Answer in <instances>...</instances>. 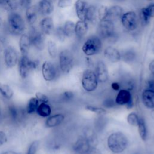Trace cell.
Wrapping results in <instances>:
<instances>
[{
    "mask_svg": "<svg viewBox=\"0 0 154 154\" xmlns=\"http://www.w3.org/2000/svg\"><path fill=\"white\" fill-rule=\"evenodd\" d=\"M5 24L8 33L13 37H19L28 29L24 16L20 10L7 12Z\"/></svg>",
    "mask_w": 154,
    "mask_h": 154,
    "instance_id": "6da1fadb",
    "label": "cell"
},
{
    "mask_svg": "<svg viewBox=\"0 0 154 154\" xmlns=\"http://www.w3.org/2000/svg\"><path fill=\"white\" fill-rule=\"evenodd\" d=\"M96 34H97L103 42L109 45L116 44L119 39V32L117 23L109 20L99 21L96 26Z\"/></svg>",
    "mask_w": 154,
    "mask_h": 154,
    "instance_id": "7a4b0ae2",
    "label": "cell"
},
{
    "mask_svg": "<svg viewBox=\"0 0 154 154\" xmlns=\"http://www.w3.org/2000/svg\"><path fill=\"white\" fill-rule=\"evenodd\" d=\"M108 149L113 154L123 153L129 146V139L122 131H116L109 134L106 140Z\"/></svg>",
    "mask_w": 154,
    "mask_h": 154,
    "instance_id": "3957f363",
    "label": "cell"
},
{
    "mask_svg": "<svg viewBox=\"0 0 154 154\" xmlns=\"http://www.w3.org/2000/svg\"><path fill=\"white\" fill-rule=\"evenodd\" d=\"M40 64L39 60L31 54L20 55L17 65L20 78L23 80L27 79L40 67Z\"/></svg>",
    "mask_w": 154,
    "mask_h": 154,
    "instance_id": "277c9868",
    "label": "cell"
},
{
    "mask_svg": "<svg viewBox=\"0 0 154 154\" xmlns=\"http://www.w3.org/2000/svg\"><path fill=\"white\" fill-rule=\"evenodd\" d=\"M81 49L87 57L97 55L103 51V42L97 34H90L83 40Z\"/></svg>",
    "mask_w": 154,
    "mask_h": 154,
    "instance_id": "5b68a950",
    "label": "cell"
},
{
    "mask_svg": "<svg viewBox=\"0 0 154 154\" xmlns=\"http://www.w3.org/2000/svg\"><path fill=\"white\" fill-rule=\"evenodd\" d=\"M58 66L60 72L64 75L69 73L73 69L75 57L72 49L64 48L59 50L58 54Z\"/></svg>",
    "mask_w": 154,
    "mask_h": 154,
    "instance_id": "8992f818",
    "label": "cell"
},
{
    "mask_svg": "<svg viewBox=\"0 0 154 154\" xmlns=\"http://www.w3.org/2000/svg\"><path fill=\"white\" fill-rule=\"evenodd\" d=\"M27 32L30 37L32 49L37 52H42L46 49L47 37L43 34L37 25L28 28Z\"/></svg>",
    "mask_w": 154,
    "mask_h": 154,
    "instance_id": "52a82bcc",
    "label": "cell"
},
{
    "mask_svg": "<svg viewBox=\"0 0 154 154\" xmlns=\"http://www.w3.org/2000/svg\"><path fill=\"white\" fill-rule=\"evenodd\" d=\"M5 115L10 123L13 125H19L24 120L27 114L25 108H21L15 103L9 102L6 106Z\"/></svg>",
    "mask_w": 154,
    "mask_h": 154,
    "instance_id": "ba28073f",
    "label": "cell"
},
{
    "mask_svg": "<svg viewBox=\"0 0 154 154\" xmlns=\"http://www.w3.org/2000/svg\"><path fill=\"white\" fill-rule=\"evenodd\" d=\"M40 68L42 78L46 82H53L59 76L60 70L58 66L52 60L43 61L41 63Z\"/></svg>",
    "mask_w": 154,
    "mask_h": 154,
    "instance_id": "9c48e42d",
    "label": "cell"
},
{
    "mask_svg": "<svg viewBox=\"0 0 154 154\" xmlns=\"http://www.w3.org/2000/svg\"><path fill=\"white\" fill-rule=\"evenodd\" d=\"M120 22L122 28L129 32L137 31L140 26L138 15L134 10L125 11L120 18Z\"/></svg>",
    "mask_w": 154,
    "mask_h": 154,
    "instance_id": "30bf717a",
    "label": "cell"
},
{
    "mask_svg": "<svg viewBox=\"0 0 154 154\" xmlns=\"http://www.w3.org/2000/svg\"><path fill=\"white\" fill-rule=\"evenodd\" d=\"M81 82L82 88L87 92L94 91L99 85L96 73L91 68L84 70L81 75Z\"/></svg>",
    "mask_w": 154,
    "mask_h": 154,
    "instance_id": "8fae6325",
    "label": "cell"
},
{
    "mask_svg": "<svg viewBox=\"0 0 154 154\" xmlns=\"http://www.w3.org/2000/svg\"><path fill=\"white\" fill-rule=\"evenodd\" d=\"M19 50L13 45L9 43L3 52L2 57L5 67L8 69L15 67L20 57Z\"/></svg>",
    "mask_w": 154,
    "mask_h": 154,
    "instance_id": "7c38bea8",
    "label": "cell"
},
{
    "mask_svg": "<svg viewBox=\"0 0 154 154\" xmlns=\"http://www.w3.org/2000/svg\"><path fill=\"white\" fill-rule=\"evenodd\" d=\"M120 51L121 61L128 65L136 64L140 58L138 48L134 46H127L122 48Z\"/></svg>",
    "mask_w": 154,
    "mask_h": 154,
    "instance_id": "4fadbf2b",
    "label": "cell"
},
{
    "mask_svg": "<svg viewBox=\"0 0 154 154\" xmlns=\"http://www.w3.org/2000/svg\"><path fill=\"white\" fill-rule=\"evenodd\" d=\"M115 101L118 106H125L128 109H131L134 105L132 91L126 89H120L117 91Z\"/></svg>",
    "mask_w": 154,
    "mask_h": 154,
    "instance_id": "5bb4252c",
    "label": "cell"
},
{
    "mask_svg": "<svg viewBox=\"0 0 154 154\" xmlns=\"http://www.w3.org/2000/svg\"><path fill=\"white\" fill-rule=\"evenodd\" d=\"M94 69L99 83L105 84L109 81V74L108 68L103 60H97L94 63Z\"/></svg>",
    "mask_w": 154,
    "mask_h": 154,
    "instance_id": "9a60e30c",
    "label": "cell"
},
{
    "mask_svg": "<svg viewBox=\"0 0 154 154\" xmlns=\"http://www.w3.org/2000/svg\"><path fill=\"white\" fill-rule=\"evenodd\" d=\"M55 26L54 19L52 16L41 17L37 23V26L40 31L47 37H52Z\"/></svg>",
    "mask_w": 154,
    "mask_h": 154,
    "instance_id": "2e32d148",
    "label": "cell"
},
{
    "mask_svg": "<svg viewBox=\"0 0 154 154\" xmlns=\"http://www.w3.org/2000/svg\"><path fill=\"white\" fill-rule=\"evenodd\" d=\"M138 15L140 25L147 26L150 23L152 19L154 18V2H152L141 8Z\"/></svg>",
    "mask_w": 154,
    "mask_h": 154,
    "instance_id": "e0dca14e",
    "label": "cell"
},
{
    "mask_svg": "<svg viewBox=\"0 0 154 154\" xmlns=\"http://www.w3.org/2000/svg\"><path fill=\"white\" fill-rule=\"evenodd\" d=\"M116 81L119 84L121 89H126L131 91L134 90L136 85L134 77L128 72H120Z\"/></svg>",
    "mask_w": 154,
    "mask_h": 154,
    "instance_id": "ac0fdd59",
    "label": "cell"
},
{
    "mask_svg": "<svg viewBox=\"0 0 154 154\" xmlns=\"http://www.w3.org/2000/svg\"><path fill=\"white\" fill-rule=\"evenodd\" d=\"M35 4L41 17L52 16L55 11L54 0H38Z\"/></svg>",
    "mask_w": 154,
    "mask_h": 154,
    "instance_id": "d6986e66",
    "label": "cell"
},
{
    "mask_svg": "<svg viewBox=\"0 0 154 154\" xmlns=\"http://www.w3.org/2000/svg\"><path fill=\"white\" fill-rule=\"evenodd\" d=\"M91 147L89 142L82 135H79L72 146V150L74 154H87Z\"/></svg>",
    "mask_w": 154,
    "mask_h": 154,
    "instance_id": "ffe728a7",
    "label": "cell"
},
{
    "mask_svg": "<svg viewBox=\"0 0 154 154\" xmlns=\"http://www.w3.org/2000/svg\"><path fill=\"white\" fill-rule=\"evenodd\" d=\"M23 16L28 28L37 25L40 17L35 4L29 6L24 11Z\"/></svg>",
    "mask_w": 154,
    "mask_h": 154,
    "instance_id": "44dd1931",
    "label": "cell"
},
{
    "mask_svg": "<svg viewBox=\"0 0 154 154\" xmlns=\"http://www.w3.org/2000/svg\"><path fill=\"white\" fill-rule=\"evenodd\" d=\"M103 55L105 59L111 63H117L121 61L120 51L117 47L109 45L103 49Z\"/></svg>",
    "mask_w": 154,
    "mask_h": 154,
    "instance_id": "7402d4cb",
    "label": "cell"
},
{
    "mask_svg": "<svg viewBox=\"0 0 154 154\" xmlns=\"http://www.w3.org/2000/svg\"><path fill=\"white\" fill-rule=\"evenodd\" d=\"M18 50L20 55H29L32 51L30 37L27 31L19 37Z\"/></svg>",
    "mask_w": 154,
    "mask_h": 154,
    "instance_id": "603a6c76",
    "label": "cell"
},
{
    "mask_svg": "<svg viewBox=\"0 0 154 154\" xmlns=\"http://www.w3.org/2000/svg\"><path fill=\"white\" fill-rule=\"evenodd\" d=\"M124 12L123 7L120 5L116 4L108 6L105 20H109L115 23H117L118 22H120V18Z\"/></svg>",
    "mask_w": 154,
    "mask_h": 154,
    "instance_id": "cb8c5ba5",
    "label": "cell"
},
{
    "mask_svg": "<svg viewBox=\"0 0 154 154\" xmlns=\"http://www.w3.org/2000/svg\"><path fill=\"white\" fill-rule=\"evenodd\" d=\"M90 25L85 20H78L75 22V38L78 41H83L89 31Z\"/></svg>",
    "mask_w": 154,
    "mask_h": 154,
    "instance_id": "d4e9b609",
    "label": "cell"
},
{
    "mask_svg": "<svg viewBox=\"0 0 154 154\" xmlns=\"http://www.w3.org/2000/svg\"><path fill=\"white\" fill-rule=\"evenodd\" d=\"M85 20L88 25L92 26H96L99 22V16L97 11V5L93 4H90L86 12Z\"/></svg>",
    "mask_w": 154,
    "mask_h": 154,
    "instance_id": "484cf974",
    "label": "cell"
},
{
    "mask_svg": "<svg viewBox=\"0 0 154 154\" xmlns=\"http://www.w3.org/2000/svg\"><path fill=\"white\" fill-rule=\"evenodd\" d=\"M66 116L62 112H58L51 114L46 118L45 121V126L46 128L51 129L59 126L65 120Z\"/></svg>",
    "mask_w": 154,
    "mask_h": 154,
    "instance_id": "4316f807",
    "label": "cell"
},
{
    "mask_svg": "<svg viewBox=\"0 0 154 154\" xmlns=\"http://www.w3.org/2000/svg\"><path fill=\"white\" fill-rule=\"evenodd\" d=\"M143 105L148 109L154 110V90L146 88L141 94Z\"/></svg>",
    "mask_w": 154,
    "mask_h": 154,
    "instance_id": "83f0119b",
    "label": "cell"
},
{
    "mask_svg": "<svg viewBox=\"0 0 154 154\" xmlns=\"http://www.w3.org/2000/svg\"><path fill=\"white\" fill-rule=\"evenodd\" d=\"M89 4L86 0H76L74 2V9L78 20H85L87 10Z\"/></svg>",
    "mask_w": 154,
    "mask_h": 154,
    "instance_id": "f1b7e54d",
    "label": "cell"
},
{
    "mask_svg": "<svg viewBox=\"0 0 154 154\" xmlns=\"http://www.w3.org/2000/svg\"><path fill=\"white\" fill-rule=\"evenodd\" d=\"M89 142L91 147H96L98 144L99 140L97 132L93 127L86 126L83 129L82 134Z\"/></svg>",
    "mask_w": 154,
    "mask_h": 154,
    "instance_id": "f546056e",
    "label": "cell"
},
{
    "mask_svg": "<svg viewBox=\"0 0 154 154\" xmlns=\"http://www.w3.org/2000/svg\"><path fill=\"white\" fill-rule=\"evenodd\" d=\"M48 56L52 60L57 58L59 49L57 42L52 38L47 39L46 43V49Z\"/></svg>",
    "mask_w": 154,
    "mask_h": 154,
    "instance_id": "4dcf8cb0",
    "label": "cell"
},
{
    "mask_svg": "<svg viewBox=\"0 0 154 154\" xmlns=\"http://www.w3.org/2000/svg\"><path fill=\"white\" fill-rule=\"evenodd\" d=\"M138 132L141 140L146 142L148 138V128L146 121L144 117L140 116L138 123L137 125Z\"/></svg>",
    "mask_w": 154,
    "mask_h": 154,
    "instance_id": "1f68e13d",
    "label": "cell"
},
{
    "mask_svg": "<svg viewBox=\"0 0 154 154\" xmlns=\"http://www.w3.org/2000/svg\"><path fill=\"white\" fill-rule=\"evenodd\" d=\"M14 94L13 88L8 84L0 82V95L7 101H10Z\"/></svg>",
    "mask_w": 154,
    "mask_h": 154,
    "instance_id": "d6a6232c",
    "label": "cell"
},
{
    "mask_svg": "<svg viewBox=\"0 0 154 154\" xmlns=\"http://www.w3.org/2000/svg\"><path fill=\"white\" fill-rule=\"evenodd\" d=\"M52 112V108L49 103H39L35 114L42 118H47Z\"/></svg>",
    "mask_w": 154,
    "mask_h": 154,
    "instance_id": "836d02e7",
    "label": "cell"
},
{
    "mask_svg": "<svg viewBox=\"0 0 154 154\" xmlns=\"http://www.w3.org/2000/svg\"><path fill=\"white\" fill-rule=\"evenodd\" d=\"M64 32L67 39H72L75 38V22L71 19L66 20L63 23Z\"/></svg>",
    "mask_w": 154,
    "mask_h": 154,
    "instance_id": "e575fe53",
    "label": "cell"
},
{
    "mask_svg": "<svg viewBox=\"0 0 154 154\" xmlns=\"http://www.w3.org/2000/svg\"><path fill=\"white\" fill-rule=\"evenodd\" d=\"M108 123V118L105 115H98L93 123V128L97 133L102 132L106 128Z\"/></svg>",
    "mask_w": 154,
    "mask_h": 154,
    "instance_id": "d590c367",
    "label": "cell"
},
{
    "mask_svg": "<svg viewBox=\"0 0 154 154\" xmlns=\"http://www.w3.org/2000/svg\"><path fill=\"white\" fill-rule=\"evenodd\" d=\"M52 37L57 42L61 43H64L67 40L64 32L63 24H59L55 26Z\"/></svg>",
    "mask_w": 154,
    "mask_h": 154,
    "instance_id": "8d00e7d4",
    "label": "cell"
},
{
    "mask_svg": "<svg viewBox=\"0 0 154 154\" xmlns=\"http://www.w3.org/2000/svg\"><path fill=\"white\" fill-rule=\"evenodd\" d=\"M39 102L35 96L30 97L26 103V106L25 107L27 116H32L35 114Z\"/></svg>",
    "mask_w": 154,
    "mask_h": 154,
    "instance_id": "74e56055",
    "label": "cell"
},
{
    "mask_svg": "<svg viewBox=\"0 0 154 154\" xmlns=\"http://www.w3.org/2000/svg\"><path fill=\"white\" fill-rule=\"evenodd\" d=\"M75 97V94L73 91L72 90H65L60 94L58 96V100L61 103H67L73 101Z\"/></svg>",
    "mask_w": 154,
    "mask_h": 154,
    "instance_id": "f35d334b",
    "label": "cell"
},
{
    "mask_svg": "<svg viewBox=\"0 0 154 154\" xmlns=\"http://www.w3.org/2000/svg\"><path fill=\"white\" fill-rule=\"evenodd\" d=\"M48 150L50 152H57L59 151L61 147V142L55 138H52L47 141L46 146Z\"/></svg>",
    "mask_w": 154,
    "mask_h": 154,
    "instance_id": "ab89813d",
    "label": "cell"
},
{
    "mask_svg": "<svg viewBox=\"0 0 154 154\" xmlns=\"http://www.w3.org/2000/svg\"><path fill=\"white\" fill-rule=\"evenodd\" d=\"M3 10L7 12L19 10V0H5Z\"/></svg>",
    "mask_w": 154,
    "mask_h": 154,
    "instance_id": "60d3db41",
    "label": "cell"
},
{
    "mask_svg": "<svg viewBox=\"0 0 154 154\" xmlns=\"http://www.w3.org/2000/svg\"><path fill=\"white\" fill-rule=\"evenodd\" d=\"M40 146V141L38 140H35L31 141L26 150L25 154H37Z\"/></svg>",
    "mask_w": 154,
    "mask_h": 154,
    "instance_id": "b9f144b4",
    "label": "cell"
},
{
    "mask_svg": "<svg viewBox=\"0 0 154 154\" xmlns=\"http://www.w3.org/2000/svg\"><path fill=\"white\" fill-rule=\"evenodd\" d=\"M85 109L90 112H94L98 115H105L107 112V109L102 106H97L93 105H87L85 106Z\"/></svg>",
    "mask_w": 154,
    "mask_h": 154,
    "instance_id": "7bdbcfd3",
    "label": "cell"
},
{
    "mask_svg": "<svg viewBox=\"0 0 154 154\" xmlns=\"http://www.w3.org/2000/svg\"><path fill=\"white\" fill-rule=\"evenodd\" d=\"M139 117H140V116L136 112H134V111L131 112L127 116V117H126L127 122L129 125L132 126L137 127L138 123Z\"/></svg>",
    "mask_w": 154,
    "mask_h": 154,
    "instance_id": "ee69618b",
    "label": "cell"
},
{
    "mask_svg": "<svg viewBox=\"0 0 154 154\" xmlns=\"http://www.w3.org/2000/svg\"><path fill=\"white\" fill-rule=\"evenodd\" d=\"M116 105L117 104L115 101V98L112 96H107L103 99L102 107H103L106 109H112L116 107Z\"/></svg>",
    "mask_w": 154,
    "mask_h": 154,
    "instance_id": "f6af8a7d",
    "label": "cell"
},
{
    "mask_svg": "<svg viewBox=\"0 0 154 154\" xmlns=\"http://www.w3.org/2000/svg\"><path fill=\"white\" fill-rule=\"evenodd\" d=\"M7 37L4 34L0 35V58L2 57L4 51L9 44Z\"/></svg>",
    "mask_w": 154,
    "mask_h": 154,
    "instance_id": "bcb514c9",
    "label": "cell"
},
{
    "mask_svg": "<svg viewBox=\"0 0 154 154\" xmlns=\"http://www.w3.org/2000/svg\"><path fill=\"white\" fill-rule=\"evenodd\" d=\"M74 2L75 0H57V6L60 9H65L71 7Z\"/></svg>",
    "mask_w": 154,
    "mask_h": 154,
    "instance_id": "7dc6e473",
    "label": "cell"
},
{
    "mask_svg": "<svg viewBox=\"0 0 154 154\" xmlns=\"http://www.w3.org/2000/svg\"><path fill=\"white\" fill-rule=\"evenodd\" d=\"M35 96L38 99L39 103H49V98L48 96L41 91H37L35 93Z\"/></svg>",
    "mask_w": 154,
    "mask_h": 154,
    "instance_id": "c3c4849f",
    "label": "cell"
},
{
    "mask_svg": "<svg viewBox=\"0 0 154 154\" xmlns=\"http://www.w3.org/2000/svg\"><path fill=\"white\" fill-rule=\"evenodd\" d=\"M8 141V135L5 131L0 129V147L5 145Z\"/></svg>",
    "mask_w": 154,
    "mask_h": 154,
    "instance_id": "681fc988",
    "label": "cell"
},
{
    "mask_svg": "<svg viewBox=\"0 0 154 154\" xmlns=\"http://www.w3.org/2000/svg\"><path fill=\"white\" fill-rule=\"evenodd\" d=\"M148 69L151 75L154 76V58L151 60L148 64Z\"/></svg>",
    "mask_w": 154,
    "mask_h": 154,
    "instance_id": "f907efd6",
    "label": "cell"
},
{
    "mask_svg": "<svg viewBox=\"0 0 154 154\" xmlns=\"http://www.w3.org/2000/svg\"><path fill=\"white\" fill-rule=\"evenodd\" d=\"M87 154H102V153L96 147H91Z\"/></svg>",
    "mask_w": 154,
    "mask_h": 154,
    "instance_id": "816d5d0a",
    "label": "cell"
},
{
    "mask_svg": "<svg viewBox=\"0 0 154 154\" xmlns=\"http://www.w3.org/2000/svg\"><path fill=\"white\" fill-rule=\"evenodd\" d=\"M111 88L114 91H118L119 90H120V86L119 85V84L116 81H114L113 82L111 83Z\"/></svg>",
    "mask_w": 154,
    "mask_h": 154,
    "instance_id": "f5cc1de1",
    "label": "cell"
},
{
    "mask_svg": "<svg viewBox=\"0 0 154 154\" xmlns=\"http://www.w3.org/2000/svg\"><path fill=\"white\" fill-rule=\"evenodd\" d=\"M2 9L0 8V27L3 26L5 24V17H4V15L2 13Z\"/></svg>",
    "mask_w": 154,
    "mask_h": 154,
    "instance_id": "db71d44e",
    "label": "cell"
},
{
    "mask_svg": "<svg viewBox=\"0 0 154 154\" xmlns=\"http://www.w3.org/2000/svg\"><path fill=\"white\" fill-rule=\"evenodd\" d=\"M0 154H22L20 152L14 150H6L2 152Z\"/></svg>",
    "mask_w": 154,
    "mask_h": 154,
    "instance_id": "11a10c76",
    "label": "cell"
},
{
    "mask_svg": "<svg viewBox=\"0 0 154 154\" xmlns=\"http://www.w3.org/2000/svg\"><path fill=\"white\" fill-rule=\"evenodd\" d=\"M5 0H0V8L3 10V6L4 4Z\"/></svg>",
    "mask_w": 154,
    "mask_h": 154,
    "instance_id": "9f6ffc18",
    "label": "cell"
},
{
    "mask_svg": "<svg viewBox=\"0 0 154 154\" xmlns=\"http://www.w3.org/2000/svg\"><path fill=\"white\" fill-rule=\"evenodd\" d=\"M114 1H116V2H123L125 0H112Z\"/></svg>",
    "mask_w": 154,
    "mask_h": 154,
    "instance_id": "6f0895ef",
    "label": "cell"
},
{
    "mask_svg": "<svg viewBox=\"0 0 154 154\" xmlns=\"http://www.w3.org/2000/svg\"><path fill=\"white\" fill-rule=\"evenodd\" d=\"M147 1H152V0H147Z\"/></svg>",
    "mask_w": 154,
    "mask_h": 154,
    "instance_id": "680465c9",
    "label": "cell"
},
{
    "mask_svg": "<svg viewBox=\"0 0 154 154\" xmlns=\"http://www.w3.org/2000/svg\"><path fill=\"white\" fill-rule=\"evenodd\" d=\"M86 1H87V0H86Z\"/></svg>",
    "mask_w": 154,
    "mask_h": 154,
    "instance_id": "91938a15",
    "label": "cell"
}]
</instances>
